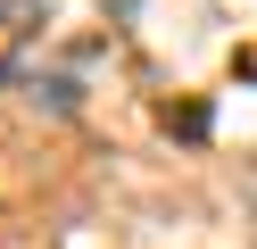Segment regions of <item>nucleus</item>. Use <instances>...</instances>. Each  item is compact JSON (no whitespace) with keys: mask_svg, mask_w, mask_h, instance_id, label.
Masks as SVG:
<instances>
[{"mask_svg":"<svg viewBox=\"0 0 257 249\" xmlns=\"http://www.w3.org/2000/svg\"><path fill=\"white\" fill-rule=\"evenodd\" d=\"M42 17H50V0H0V25L9 33H34Z\"/></svg>","mask_w":257,"mask_h":249,"instance_id":"obj_1","label":"nucleus"},{"mask_svg":"<svg viewBox=\"0 0 257 249\" xmlns=\"http://www.w3.org/2000/svg\"><path fill=\"white\" fill-rule=\"evenodd\" d=\"M166 133H191V141H199V133H207V108H199V100H191V108H166Z\"/></svg>","mask_w":257,"mask_h":249,"instance_id":"obj_2","label":"nucleus"},{"mask_svg":"<svg viewBox=\"0 0 257 249\" xmlns=\"http://www.w3.org/2000/svg\"><path fill=\"white\" fill-rule=\"evenodd\" d=\"M232 75H240V83L257 92V42H249V50H232Z\"/></svg>","mask_w":257,"mask_h":249,"instance_id":"obj_3","label":"nucleus"}]
</instances>
